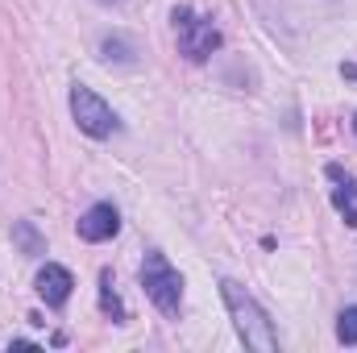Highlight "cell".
Returning <instances> with one entry per match:
<instances>
[{
	"mask_svg": "<svg viewBox=\"0 0 357 353\" xmlns=\"http://www.w3.org/2000/svg\"><path fill=\"white\" fill-rule=\"evenodd\" d=\"M354 133H357V117H354Z\"/></svg>",
	"mask_w": 357,
	"mask_h": 353,
	"instance_id": "obj_12",
	"label": "cell"
},
{
	"mask_svg": "<svg viewBox=\"0 0 357 353\" xmlns=\"http://www.w3.org/2000/svg\"><path fill=\"white\" fill-rule=\"evenodd\" d=\"M328 179L337 183V187H333V204H337V212L345 216L349 229H357V183H354V175L341 171L337 163H328Z\"/></svg>",
	"mask_w": 357,
	"mask_h": 353,
	"instance_id": "obj_7",
	"label": "cell"
},
{
	"mask_svg": "<svg viewBox=\"0 0 357 353\" xmlns=\"http://www.w3.org/2000/svg\"><path fill=\"white\" fill-rule=\"evenodd\" d=\"M142 287H146V295L154 299V308L162 312V316H178V303H183V278H178V270L162 254H146V262H142Z\"/></svg>",
	"mask_w": 357,
	"mask_h": 353,
	"instance_id": "obj_2",
	"label": "cell"
},
{
	"mask_svg": "<svg viewBox=\"0 0 357 353\" xmlns=\"http://www.w3.org/2000/svg\"><path fill=\"white\" fill-rule=\"evenodd\" d=\"M116 229H121V220H116L112 204H96L79 216V237L84 241H108V237H116Z\"/></svg>",
	"mask_w": 357,
	"mask_h": 353,
	"instance_id": "obj_6",
	"label": "cell"
},
{
	"mask_svg": "<svg viewBox=\"0 0 357 353\" xmlns=\"http://www.w3.org/2000/svg\"><path fill=\"white\" fill-rule=\"evenodd\" d=\"M337 337H341L345 345H357V303L341 312V320H337Z\"/></svg>",
	"mask_w": 357,
	"mask_h": 353,
	"instance_id": "obj_9",
	"label": "cell"
},
{
	"mask_svg": "<svg viewBox=\"0 0 357 353\" xmlns=\"http://www.w3.org/2000/svg\"><path fill=\"white\" fill-rule=\"evenodd\" d=\"M100 308L104 312H112L116 320H125V303L116 299V291H112V270H104L100 274Z\"/></svg>",
	"mask_w": 357,
	"mask_h": 353,
	"instance_id": "obj_8",
	"label": "cell"
},
{
	"mask_svg": "<svg viewBox=\"0 0 357 353\" xmlns=\"http://www.w3.org/2000/svg\"><path fill=\"white\" fill-rule=\"evenodd\" d=\"M71 117H75V125H79L88 137H108V133L116 129L112 108H108V104H104L91 88H84V84H75V88H71Z\"/></svg>",
	"mask_w": 357,
	"mask_h": 353,
	"instance_id": "obj_4",
	"label": "cell"
},
{
	"mask_svg": "<svg viewBox=\"0 0 357 353\" xmlns=\"http://www.w3.org/2000/svg\"><path fill=\"white\" fill-rule=\"evenodd\" d=\"M341 71H345V75H349V80H357V67H349V63H345V67H341Z\"/></svg>",
	"mask_w": 357,
	"mask_h": 353,
	"instance_id": "obj_11",
	"label": "cell"
},
{
	"mask_svg": "<svg viewBox=\"0 0 357 353\" xmlns=\"http://www.w3.org/2000/svg\"><path fill=\"white\" fill-rule=\"evenodd\" d=\"M33 287H38V295H42L50 308H63V303L71 299V287H75V278H71V270H67V266L46 262L42 270H38Z\"/></svg>",
	"mask_w": 357,
	"mask_h": 353,
	"instance_id": "obj_5",
	"label": "cell"
},
{
	"mask_svg": "<svg viewBox=\"0 0 357 353\" xmlns=\"http://www.w3.org/2000/svg\"><path fill=\"white\" fill-rule=\"evenodd\" d=\"M220 295L229 303V316H233V329L241 337L245 350H258V353H274L278 350V337L270 329V316L262 312V303L233 278H220Z\"/></svg>",
	"mask_w": 357,
	"mask_h": 353,
	"instance_id": "obj_1",
	"label": "cell"
},
{
	"mask_svg": "<svg viewBox=\"0 0 357 353\" xmlns=\"http://www.w3.org/2000/svg\"><path fill=\"white\" fill-rule=\"evenodd\" d=\"M17 237L25 241V250H29V254H38V250H42V241L33 237V229H29V225H17Z\"/></svg>",
	"mask_w": 357,
	"mask_h": 353,
	"instance_id": "obj_10",
	"label": "cell"
},
{
	"mask_svg": "<svg viewBox=\"0 0 357 353\" xmlns=\"http://www.w3.org/2000/svg\"><path fill=\"white\" fill-rule=\"evenodd\" d=\"M175 33H178V50L191 59V63H204L216 46H220V33L208 17H195L191 8H175Z\"/></svg>",
	"mask_w": 357,
	"mask_h": 353,
	"instance_id": "obj_3",
	"label": "cell"
}]
</instances>
